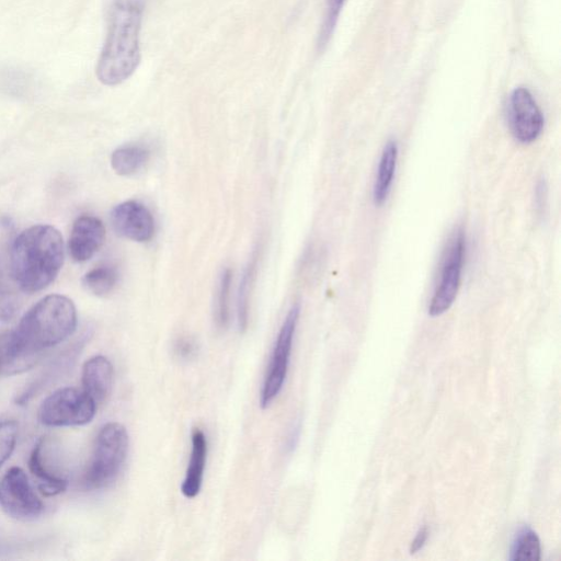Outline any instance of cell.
<instances>
[{
  "mask_svg": "<svg viewBox=\"0 0 561 561\" xmlns=\"http://www.w3.org/2000/svg\"><path fill=\"white\" fill-rule=\"evenodd\" d=\"M299 314L300 306L298 304L293 305L277 333L261 389L260 405L263 409L274 401L284 386Z\"/></svg>",
  "mask_w": 561,
  "mask_h": 561,
  "instance_id": "52a82bcc",
  "label": "cell"
},
{
  "mask_svg": "<svg viewBox=\"0 0 561 561\" xmlns=\"http://www.w3.org/2000/svg\"><path fill=\"white\" fill-rule=\"evenodd\" d=\"M128 447L129 437L123 424H104L95 437L92 456L82 478L83 486L100 490L112 484L124 467Z\"/></svg>",
  "mask_w": 561,
  "mask_h": 561,
  "instance_id": "277c9868",
  "label": "cell"
},
{
  "mask_svg": "<svg viewBox=\"0 0 561 561\" xmlns=\"http://www.w3.org/2000/svg\"><path fill=\"white\" fill-rule=\"evenodd\" d=\"M65 257L60 232L49 225L22 231L9 249L13 277L23 293L46 288L59 274Z\"/></svg>",
  "mask_w": 561,
  "mask_h": 561,
  "instance_id": "3957f363",
  "label": "cell"
},
{
  "mask_svg": "<svg viewBox=\"0 0 561 561\" xmlns=\"http://www.w3.org/2000/svg\"><path fill=\"white\" fill-rule=\"evenodd\" d=\"M231 280V271L229 268H225L219 277L215 306V320L217 325L221 329L226 328L229 322V297Z\"/></svg>",
  "mask_w": 561,
  "mask_h": 561,
  "instance_id": "7402d4cb",
  "label": "cell"
},
{
  "mask_svg": "<svg viewBox=\"0 0 561 561\" xmlns=\"http://www.w3.org/2000/svg\"><path fill=\"white\" fill-rule=\"evenodd\" d=\"M114 368L111 360L103 355L87 359L82 366V389L96 402L103 403L111 393Z\"/></svg>",
  "mask_w": 561,
  "mask_h": 561,
  "instance_id": "4fadbf2b",
  "label": "cell"
},
{
  "mask_svg": "<svg viewBox=\"0 0 561 561\" xmlns=\"http://www.w3.org/2000/svg\"><path fill=\"white\" fill-rule=\"evenodd\" d=\"M541 557V546L537 534L529 527H523L512 545L511 557L513 561H538Z\"/></svg>",
  "mask_w": 561,
  "mask_h": 561,
  "instance_id": "44dd1931",
  "label": "cell"
},
{
  "mask_svg": "<svg viewBox=\"0 0 561 561\" xmlns=\"http://www.w3.org/2000/svg\"><path fill=\"white\" fill-rule=\"evenodd\" d=\"M19 435V425L14 419L0 416V469L11 457Z\"/></svg>",
  "mask_w": 561,
  "mask_h": 561,
  "instance_id": "603a6c76",
  "label": "cell"
},
{
  "mask_svg": "<svg viewBox=\"0 0 561 561\" xmlns=\"http://www.w3.org/2000/svg\"><path fill=\"white\" fill-rule=\"evenodd\" d=\"M508 124L514 138L520 144H531L543 129V115L528 89L516 88L508 101Z\"/></svg>",
  "mask_w": 561,
  "mask_h": 561,
  "instance_id": "9c48e42d",
  "label": "cell"
},
{
  "mask_svg": "<svg viewBox=\"0 0 561 561\" xmlns=\"http://www.w3.org/2000/svg\"><path fill=\"white\" fill-rule=\"evenodd\" d=\"M21 293L10 265L9 250L0 244V320L9 321L21 306Z\"/></svg>",
  "mask_w": 561,
  "mask_h": 561,
  "instance_id": "e0dca14e",
  "label": "cell"
},
{
  "mask_svg": "<svg viewBox=\"0 0 561 561\" xmlns=\"http://www.w3.org/2000/svg\"><path fill=\"white\" fill-rule=\"evenodd\" d=\"M398 157L397 140H388L382 148L373 185V201L376 206H381L388 199L396 175Z\"/></svg>",
  "mask_w": 561,
  "mask_h": 561,
  "instance_id": "2e32d148",
  "label": "cell"
},
{
  "mask_svg": "<svg viewBox=\"0 0 561 561\" xmlns=\"http://www.w3.org/2000/svg\"><path fill=\"white\" fill-rule=\"evenodd\" d=\"M259 254L257 251L253 253L248 265L245 266L238 290L237 300V318L238 327L243 332L248 327L249 321V296L254 280L257 267Z\"/></svg>",
  "mask_w": 561,
  "mask_h": 561,
  "instance_id": "d6986e66",
  "label": "cell"
},
{
  "mask_svg": "<svg viewBox=\"0 0 561 561\" xmlns=\"http://www.w3.org/2000/svg\"><path fill=\"white\" fill-rule=\"evenodd\" d=\"M105 240L103 222L91 215L78 217L71 228L69 237V253L73 261L85 262L91 259Z\"/></svg>",
  "mask_w": 561,
  "mask_h": 561,
  "instance_id": "7c38bea8",
  "label": "cell"
},
{
  "mask_svg": "<svg viewBox=\"0 0 561 561\" xmlns=\"http://www.w3.org/2000/svg\"><path fill=\"white\" fill-rule=\"evenodd\" d=\"M118 282V273L111 265H101L84 274L82 284L84 288L98 297H104L113 291Z\"/></svg>",
  "mask_w": 561,
  "mask_h": 561,
  "instance_id": "ffe728a7",
  "label": "cell"
},
{
  "mask_svg": "<svg viewBox=\"0 0 561 561\" xmlns=\"http://www.w3.org/2000/svg\"><path fill=\"white\" fill-rule=\"evenodd\" d=\"M90 332L75 341L70 346L58 354L43 370L25 386L15 397L16 404L23 405L32 400L47 385L58 379L75 362L78 353L89 340Z\"/></svg>",
  "mask_w": 561,
  "mask_h": 561,
  "instance_id": "8fae6325",
  "label": "cell"
},
{
  "mask_svg": "<svg viewBox=\"0 0 561 561\" xmlns=\"http://www.w3.org/2000/svg\"><path fill=\"white\" fill-rule=\"evenodd\" d=\"M45 439H39L33 447L27 463L36 485L45 496H55L66 491L68 479L49 467L45 455Z\"/></svg>",
  "mask_w": 561,
  "mask_h": 561,
  "instance_id": "5bb4252c",
  "label": "cell"
},
{
  "mask_svg": "<svg viewBox=\"0 0 561 561\" xmlns=\"http://www.w3.org/2000/svg\"><path fill=\"white\" fill-rule=\"evenodd\" d=\"M0 507L21 522H32L42 515L43 502L22 468L11 467L0 479Z\"/></svg>",
  "mask_w": 561,
  "mask_h": 561,
  "instance_id": "ba28073f",
  "label": "cell"
},
{
  "mask_svg": "<svg viewBox=\"0 0 561 561\" xmlns=\"http://www.w3.org/2000/svg\"><path fill=\"white\" fill-rule=\"evenodd\" d=\"M76 328L77 310L71 299L57 294L42 298L14 329L0 334V376L31 369Z\"/></svg>",
  "mask_w": 561,
  "mask_h": 561,
  "instance_id": "6da1fadb",
  "label": "cell"
},
{
  "mask_svg": "<svg viewBox=\"0 0 561 561\" xmlns=\"http://www.w3.org/2000/svg\"><path fill=\"white\" fill-rule=\"evenodd\" d=\"M197 344L196 342L188 336H184L179 339L174 344V353L178 358L182 360H190L194 358L197 354Z\"/></svg>",
  "mask_w": 561,
  "mask_h": 561,
  "instance_id": "d4e9b609",
  "label": "cell"
},
{
  "mask_svg": "<svg viewBox=\"0 0 561 561\" xmlns=\"http://www.w3.org/2000/svg\"><path fill=\"white\" fill-rule=\"evenodd\" d=\"M111 222L117 234L136 242H148L154 234L152 214L137 201L116 205L111 213Z\"/></svg>",
  "mask_w": 561,
  "mask_h": 561,
  "instance_id": "30bf717a",
  "label": "cell"
},
{
  "mask_svg": "<svg viewBox=\"0 0 561 561\" xmlns=\"http://www.w3.org/2000/svg\"><path fill=\"white\" fill-rule=\"evenodd\" d=\"M96 408V402L83 389L64 387L43 400L38 420L50 427L81 426L94 419Z\"/></svg>",
  "mask_w": 561,
  "mask_h": 561,
  "instance_id": "8992f818",
  "label": "cell"
},
{
  "mask_svg": "<svg viewBox=\"0 0 561 561\" xmlns=\"http://www.w3.org/2000/svg\"><path fill=\"white\" fill-rule=\"evenodd\" d=\"M427 536H428V530H427L426 526H423L422 528H420L414 540L411 543L410 552L415 553L420 549H422L426 542Z\"/></svg>",
  "mask_w": 561,
  "mask_h": 561,
  "instance_id": "484cf974",
  "label": "cell"
},
{
  "mask_svg": "<svg viewBox=\"0 0 561 561\" xmlns=\"http://www.w3.org/2000/svg\"><path fill=\"white\" fill-rule=\"evenodd\" d=\"M149 156V150L142 146L125 145L113 151L111 165L118 175L128 176L141 170Z\"/></svg>",
  "mask_w": 561,
  "mask_h": 561,
  "instance_id": "ac0fdd59",
  "label": "cell"
},
{
  "mask_svg": "<svg viewBox=\"0 0 561 561\" xmlns=\"http://www.w3.org/2000/svg\"><path fill=\"white\" fill-rule=\"evenodd\" d=\"M466 234L462 228H456L444 249L439 273L428 305V314L438 317L454 304L461 283L466 257Z\"/></svg>",
  "mask_w": 561,
  "mask_h": 561,
  "instance_id": "5b68a950",
  "label": "cell"
},
{
  "mask_svg": "<svg viewBox=\"0 0 561 561\" xmlns=\"http://www.w3.org/2000/svg\"><path fill=\"white\" fill-rule=\"evenodd\" d=\"M191 443L190 460L181 485V492L187 499L195 497L202 489L208 453L207 438L202 430L193 428Z\"/></svg>",
  "mask_w": 561,
  "mask_h": 561,
  "instance_id": "9a60e30c",
  "label": "cell"
},
{
  "mask_svg": "<svg viewBox=\"0 0 561 561\" xmlns=\"http://www.w3.org/2000/svg\"><path fill=\"white\" fill-rule=\"evenodd\" d=\"M146 0H113L96 77L105 85L127 80L140 62V28Z\"/></svg>",
  "mask_w": 561,
  "mask_h": 561,
  "instance_id": "7a4b0ae2",
  "label": "cell"
},
{
  "mask_svg": "<svg viewBox=\"0 0 561 561\" xmlns=\"http://www.w3.org/2000/svg\"><path fill=\"white\" fill-rule=\"evenodd\" d=\"M345 0H328L327 14L320 33V45H324L335 26Z\"/></svg>",
  "mask_w": 561,
  "mask_h": 561,
  "instance_id": "cb8c5ba5",
  "label": "cell"
}]
</instances>
